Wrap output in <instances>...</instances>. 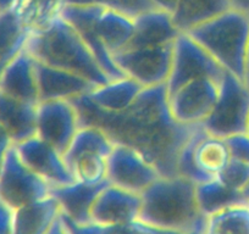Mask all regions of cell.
<instances>
[{
	"label": "cell",
	"mask_w": 249,
	"mask_h": 234,
	"mask_svg": "<svg viewBox=\"0 0 249 234\" xmlns=\"http://www.w3.org/2000/svg\"><path fill=\"white\" fill-rule=\"evenodd\" d=\"M80 115L81 125L97 126L115 143L138 150L152 162L161 177L177 173L179 154L197 127L176 122L170 114L165 84L144 87L127 110L121 114L98 112L85 95L73 100Z\"/></svg>",
	"instance_id": "cell-1"
},
{
	"label": "cell",
	"mask_w": 249,
	"mask_h": 234,
	"mask_svg": "<svg viewBox=\"0 0 249 234\" xmlns=\"http://www.w3.org/2000/svg\"><path fill=\"white\" fill-rule=\"evenodd\" d=\"M62 18L85 40L109 80L124 77L114 56L131 42L133 16L102 4L69 3Z\"/></svg>",
	"instance_id": "cell-2"
},
{
	"label": "cell",
	"mask_w": 249,
	"mask_h": 234,
	"mask_svg": "<svg viewBox=\"0 0 249 234\" xmlns=\"http://www.w3.org/2000/svg\"><path fill=\"white\" fill-rule=\"evenodd\" d=\"M196 183L182 176L160 177L141 194L138 221L174 234H199L204 221Z\"/></svg>",
	"instance_id": "cell-3"
},
{
	"label": "cell",
	"mask_w": 249,
	"mask_h": 234,
	"mask_svg": "<svg viewBox=\"0 0 249 234\" xmlns=\"http://www.w3.org/2000/svg\"><path fill=\"white\" fill-rule=\"evenodd\" d=\"M23 49L39 63L76 73L95 87L110 81L85 40L62 17L47 30L28 34Z\"/></svg>",
	"instance_id": "cell-4"
},
{
	"label": "cell",
	"mask_w": 249,
	"mask_h": 234,
	"mask_svg": "<svg viewBox=\"0 0 249 234\" xmlns=\"http://www.w3.org/2000/svg\"><path fill=\"white\" fill-rule=\"evenodd\" d=\"M226 72L243 81L249 43V13L230 8L187 32Z\"/></svg>",
	"instance_id": "cell-5"
},
{
	"label": "cell",
	"mask_w": 249,
	"mask_h": 234,
	"mask_svg": "<svg viewBox=\"0 0 249 234\" xmlns=\"http://www.w3.org/2000/svg\"><path fill=\"white\" fill-rule=\"evenodd\" d=\"M115 142L97 126H81L64 152L73 182L86 185L107 183V161Z\"/></svg>",
	"instance_id": "cell-6"
},
{
	"label": "cell",
	"mask_w": 249,
	"mask_h": 234,
	"mask_svg": "<svg viewBox=\"0 0 249 234\" xmlns=\"http://www.w3.org/2000/svg\"><path fill=\"white\" fill-rule=\"evenodd\" d=\"M231 160L226 139L207 132L199 126L182 148L177 173L198 184L216 178Z\"/></svg>",
	"instance_id": "cell-7"
},
{
	"label": "cell",
	"mask_w": 249,
	"mask_h": 234,
	"mask_svg": "<svg viewBox=\"0 0 249 234\" xmlns=\"http://www.w3.org/2000/svg\"><path fill=\"white\" fill-rule=\"evenodd\" d=\"M249 116V88L241 78L226 72L220 83L217 101L203 128L212 134L229 138L246 133Z\"/></svg>",
	"instance_id": "cell-8"
},
{
	"label": "cell",
	"mask_w": 249,
	"mask_h": 234,
	"mask_svg": "<svg viewBox=\"0 0 249 234\" xmlns=\"http://www.w3.org/2000/svg\"><path fill=\"white\" fill-rule=\"evenodd\" d=\"M220 83L215 78H195L166 90L172 118L188 127L203 126L217 101Z\"/></svg>",
	"instance_id": "cell-9"
},
{
	"label": "cell",
	"mask_w": 249,
	"mask_h": 234,
	"mask_svg": "<svg viewBox=\"0 0 249 234\" xmlns=\"http://www.w3.org/2000/svg\"><path fill=\"white\" fill-rule=\"evenodd\" d=\"M174 44L127 45L114 56L126 77L144 87L166 84L171 70Z\"/></svg>",
	"instance_id": "cell-10"
},
{
	"label": "cell",
	"mask_w": 249,
	"mask_h": 234,
	"mask_svg": "<svg viewBox=\"0 0 249 234\" xmlns=\"http://www.w3.org/2000/svg\"><path fill=\"white\" fill-rule=\"evenodd\" d=\"M50 194V185L23 164L14 145L0 168V200L18 210Z\"/></svg>",
	"instance_id": "cell-11"
},
{
	"label": "cell",
	"mask_w": 249,
	"mask_h": 234,
	"mask_svg": "<svg viewBox=\"0 0 249 234\" xmlns=\"http://www.w3.org/2000/svg\"><path fill=\"white\" fill-rule=\"evenodd\" d=\"M226 71L199 43L181 32L175 40L171 70L165 87L171 90L187 81L202 77L221 81Z\"/></svg>",
	"instance_id": "cell-12"
},
{
	"label": "cell",
	"mask_w": 249,
	"mask_h": 234,
	"mask_svg": "<svg viewBox=\"0 0 249 234\" xmlns=\"http://www.w3.org/2000/svg\"><path fill=\"white\" fill-rule=\"evenodd\" d=\"M160 177L157 167L138 150L115 143L107 161V182L142 194Z\"/></svg>",
	"instance_id": "cell-13"
},
{
	"label": "cell",
	"mask_w": 249,
	"mask_h": 234,
	"mask_svg": "<svg viewBox=\"0 0 249 234\" xmlns=\"http://www.w3.org/2000/svg\"><path fill=\"white\" fill-rule=\"evenodd\" d=\"M72 100H42L37 109V135L60 152L66 151L81 127Z\"/></svg>",
	"instance_id": "cell-14"
},
{
	"label": "cell",
	"mask_w": 249,
	"mask_h": 234,
	"mask_svg": "<svg viewBox=\"0 0 249 234\" xmlns=\"http://www.w3.org/2000/svg\"><path fill=\"white\" fill-rule=\"evenodd\" d=\"M141 206V194L107 182L90 205V222L105 227L132 223L138 221Z\"/></svg>",
	"instance_id": "cell-15"
},
{
	"label": "cell",
	"mask_w": 249,
	"mask_h": 234,
	"mask_svg": "<svg viewBox=\"0 0 249 234\" xmlns=\"http://www.w3.org/2000/svg\"><path fill=\"white\" fill-rule=\"evenodd\" d=\"M15 149L23 164L42 177L50 188L73 183L64 154L37 134L15 144Z\"/></svg>",
	"instance_id": "cell-16"
},
{
	"label": "cell",
	"mask_w": 249,
	"mask_h": 234,
	"mask_svg": "<svg viewBox=\"0 0 249 234\" xmlns=\"http://www.w3.org/2000/svg\"><path fill=\"white\" fill-rule=\"evenodd\" d=\"M0 92L15 99L39 104L37 61L23 48L0 72Z\"/></svg>",
	"instance_id": "cell-17"
},
{
	"label": "cell",
	"mask_w": 249,
	"mask_h": 234,
	"mask_svg": "<svg viewBox=\"0 0 249 234\" xmlns=\"http://www.w3.org/2000/svg\"><path fill=\"white\" fill-rule=\"evenodd\" d=\"M37 77L40 101L52 99L75 100L95 87L76 73L39 61H37Z\"/></svg>",
	"instance_id": "cell-18"
},
{
	"label": "cell",
	"mask_w": 249,
	"mask_h": 234,
	"mask_svg": "<svg viewBox=\"0 0 249 234\" xmlns=\"http://www.w3.org/2000/svg\"><path fill=\"white\" fill-rule=\"evenodd\" d=\"M142 88L132 78L124 76L92 88L85 98L100 114L116 115L132 105Z\"/></svg>",
	"instance_id": "cell-19"
},
{
	"label": "cell",
	"mask_w": 249,
	"mask_h": 234,
	"mask_svg": "<svg viewBox=\"0 0 249 234\" xmlns=\"http://www.w3.org/2000/svg\"><path fill=\"white\" fill-rule=\"evenodd\" d=\"M179 33L171 14L153 8L135 16V31L128 45L172 44Z\"/></svg>",
	"instance_id": "cell-20"
},
{
	"label": "cell",
	"mask_w": 249,
	"mask_h": 234,
	"mask_svg": "<svg viewBox=\"0 0 249 234\" xmlns=\"http://www.w3.org/2000/svg\"><path fill=\"white\" fill-rule=\"evenodd\" d=\"M38 104L15 99L0 92V126L15 144L37 134Z\"/></svg>",
	"instance_id": "cell-21"
},
{
	"label": "cell",
	"mask_w": 249,
	"mask_h": 234,
	"mask_svg": "<svg viewBox=\"0 0 249 234\" xmlns=\"http://www.w3.org/2000/svg\"><path fill=\"white\" fill-rule=\"evenodd\" d=\"M69 0H15L11 13L31 33L42 32L62 17Z\"/></svg>",
	"instance_id": "cell-22"
},
{
	"label": "cell",
	"mask_w": 249,
	"mask_h": 234,
	"mask_svg": "<svg viewBox=\"0 0 249 234\" xmlns=\"http://www.w3.org/2000/svg\"><path fill=\"white\" fill-rule=\"evenodd\" d=\"M105 184L86 185L73 182L62 187L52 188V195L59 202L62 216L77 224H85L90 222V205Z\"/></svg>",
	"instance_id": "cell-23"
},
{
	"label": "cell",
	"mask_w": 249,
	"mask_h": 234,
	"mask_svg": "<svg viewBox=\"0 0 249 234\" xmlns=\"http://www.w3.org/2000/svg\"><path fill=\"white\" fill-rule=\"evenodd\" d=\"M60 214L59 202L52 194L14 210V234H45Z\"/></svg>",
	"instance_id": "cell-24"
},
{
	"label": "cell",
	"mask_w": 249,
	"mask_h": 234,
	"mask_svg": "<svg viewBox=\"0 0 249 234\" xmlns=\"http://www.w3.org/2000/svg\"><path fill=\"white\" fill-rule=\"evenodd\" d=\"M199 234H249V206L234 202L204 216Z\"/></svg>",
	"instance_id": "cell-25"
},
{
	"label": "cell",
	"mask_w": 249,
	"mask_h": 234,
	"mask_svg": "<svg viewBox=\"0 0 249 234\" xmlns=\"http://www.w3.org/2000/svg\"><path fill=\"white\" fill-rule=\"evenodd\" d=\"M230 8V0H178L171 15L179 32H187Z\"/></svg>",
	"instance_id": "cell-26"
},
{
	"label": "cell",
	"mask_w": 249,
	"mask_h": 234,
	"mask_svg": "<svg viewBox=\"0 0 249 234\" xmlns=\"http://www.w3.org/2000/svg\"><path fill=\"white\" fill-rule=\"evenodd\" d=\"M28 33L11 10L0 13V64H5L25 45Z\"/></svg>",
	"instance_id": "cell-27"
},
{
	"label": "cell",
	"mask_w": 249,
	"mask_h": 234,
	"mask_svg": "<svg viewBox=\"0 0 249 234\" xmlns=\"http://www.w3.org/2000/svg\"><path fill=\"white\" fill-rule=\"evenodd\" d=\"M196 192H197V200L200 211L204 216H208L227 205L241 202L238 195L227 189L216 178L198 183L196 185Z\"/></svg>",
	"instance_id": "cell-28"
},
{
	"label": "cell",
	"mask_w": 249,
	"mask_h": 234,
	"mask_svg": "<svg viewBox=\"0 0 249 234\" xmlns=\"http://www.w3.org/2000/svg\"><path fill=\"white\" fill-rule=\"evenodd\" d=\"M64 219H65L71 234H174L148 227L145 224L141 223L140 221L132 222V223L128 224H121V226L105 227L95 224L93 222L77 224L68 219L66 217H64Z\"/></svg>",
	"instance_id": "cell-29"
},
{
	"label": "cell",
	"mask_w": 249,
	"mask_h": 234,
	"mask_svg": "<svg viewBox=\"0 0 249 234\" xmlns=\"http://www.w3.org/2000/svg\"><path fill=\"white\" fill-rule=\"evenodd\" d=\"M222 185L238 195L239 190L249 180V164L232 157L229 166L216 177Z\"/></svg>",
	"instance_id": "cell-30"
},
{
	"label": "cell",
	"mask_w": 249,
	"mask_h": 234,
	"mask_svg": "<svg viewBox=\"0 0 249 234\" xmlns=\"http://www.w3.org/2000/svg\"><path fill=\"white\" fill-rule=\"evenodd\" d=\"M69 3L102 4L124 11L133 17L154 8L152 0H69Z\"/></svg>",
	"instance_id": "cell-31"
},
{
	"label": "cell",
	"mask_w": 249,
	"mask_h": 234,
	"mask_svg": "<svg viewBox=\"0 0 249 234\" xmlns=\"http://www.w3.org/2000/svg\"><path fill=\"white\" fill-rule=\"evenodd\" d=\"M225 139L231 150L232 157L249 164V135L247 133H239Z\"/></svg>",
	"instance_id": "cell-32"
},
{
	"label": "cell",
	"mask_w": 249,
	"mask_h": 234,
	"mask_svg": "<svg viewBox=\"0 0 249 234\" xmlns=\"http://www.w3.org/2000/svg\"><path fill=\"white\" fill-rule=\"evenodd\" d=\"M0 234H14V210L0 200Z\"/></svg>",
	"instance_id": "cell-33"
},
{
	"label": "cell",
	"mask_w": 249,
	"mask_h": 234,
	"mask_svg": "<svg viewBox=\"0 0 249 234\" xmlns=\"http://www.w3.org/2000/svg\"><path fill=\"white\" fill-rule=\"evenodd\" d=\"M14 145H15V143L11 139L9 133L0 126V168L3 166L4 161H5L6 155H8V152L10 151Z\"/></svg>",
	"instance_id": "cell-34"
},
{
	"label": "cell",
	"mask_w": 249,
	"mask_h": 234,
	"mask_svg": "<svg viewBox=\"0 0 249 234\" xmlns=\"http://www.w3.org/2000/svg\"><path fill=\"white\" fill-rule=\"evenodd\" d=\"M45 234H71L70 229H69L68 224H66L65 219H64L61 214H60L56 221L53 223V226L50 227V229Z\"/></svg>",
	"instance_id": "cell-35"
},
{
	"label": "cell",
	"mask_w": 249,
	"mask_h": 234,
	"mask_svg": "<svg viewBox=\"0 0 249 234\" xmlns=\"http://www.w3.org/2000/svg\"><path fill=\"white\" fill-rule=\"evenodd\" d=\"M177 1H178V0H152L154 8L167 11V13L170 14L174 13L175 8H176L177 5Z\"/></svg>",
	"instance_id": "cell-36"
},
{
	"label": "cell",
	"mask_w": 249,
	"mask_h": 234,
	"mask_svg": "<svg viewBox=\"0 0 249 234\" xmlns=\"http://www.w3.org/2000/svg\"><path fill=\"white\" fill-rule=\"evenodd\" d=\"M238 197H239V201L246 204L247 206H249V180L248 182L243 185V188L239 190Z\"/></svg>",
	"instance_id": "cell-37"
},
{
	"label": "cell",
	"mask_w": 249,
	"mask_h": 234,
	"mask_svg": "<svg viewBox=\"0 0 249 234\" xmlns=\"http://www.w3.org/2000/svg\"><path fill=\"white\" fill-rule=\"evenodd\" d=\"M230 1H231L232 8L249 13V0H230Z\"/></svg>",
	"instance_id": "cell-38"
},
{
	"label": "cell",
	"mask_w": 249,
	"mask_h": 234,
	"mask_svg": "<svg viewBox=\"0 0 249 234\" xmlns=\"http://www.w3.org/2000/svg\"><path fill=\"white\" fill-rule=\"evenodd\" d=\"M243 82L247 87L249 88V43L248 48H247V55H246V63H244V73H243Z\"/></svg>",
	"instance_id": "cell-39"
},
{
	"label": "cell",
	"mask_w": 249,
	"mask_h": 234,
	"mask_svg": "<svg viewBox=\"0 0 249 234\" xmlns=\"http://www.w3.org/2000/svg\"><path fill=\"white\" fill-rule=\"evenodd\" d=\"M15 0H0V13L10 10Z\"/></svg>",
	"instance_id": "cell-40"
},
{
	"label": "cell",
	"mask_w": 249,
	"mask_h": 234,
	"mask_svg": "<svg viewBox=\"0 0 249 234\" xmlns=\"http://www.w3.org/2000/svg\"><path fill=\"white\" fill-rule=\"evenodd\" d=\"M246 133L249 135V116H248V121H247V128H246Z\"/></svg>",
	"instance_id": "cell-41"
},
{
	"label": "cell",
	"mask_w": 249,
	"mask_h": 234,
	"mask_svg": "<svg viewBox=\"0 0 249 234\" xmlns=\"http://www.w3.org/2000/svg\"><path fill=\"white\" fill-rule=\"evenodd\" d=\"M5 64H0V72H1V70H3V67H4V65H5Z\"/></svg>",
	"instance_id": "cell-42"
}]
</instances>
